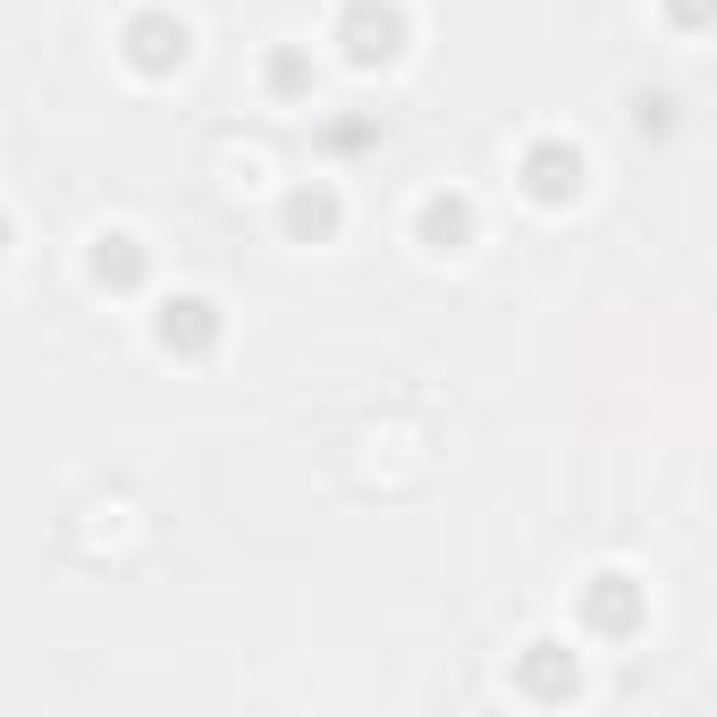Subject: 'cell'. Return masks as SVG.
Returning a JSON list of instances; mask_svg holds the SVG:
<instances>
[{"mask_svg": "<svg viewBox=\"0 0 717 717\" xmlns=\"http://www.w3.org/2000/svg\"><path fill=\"white\" fill-rule=\"evenodd\" d=\"M136 43H143L136 60H152V68H161V60H169V25H161V18H152V25H136Z\"/></svg>", "mask_w": 717, "mask_h": 717, "instance_id": "6da1fadb", "label": "cell"}]
</instances>
